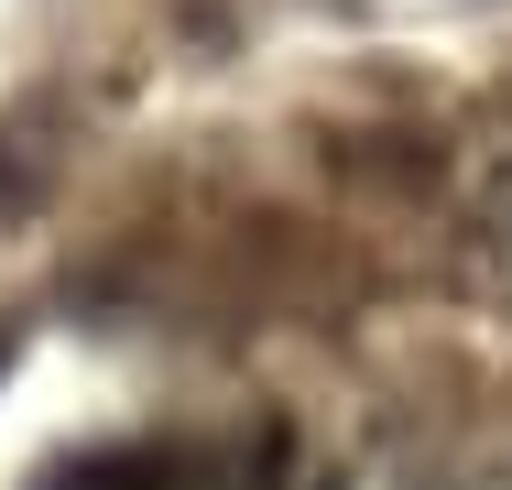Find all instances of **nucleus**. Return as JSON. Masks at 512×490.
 <instances>
[{"mask_svg": "<svg viewBox=\"0 0 512 490\" xmlns=\"http://www.w3.org/2000/svg\"><path fill=\"white\" fill-rule=\"evenodd\" d=\"M44 490H229V458H218V447H186V436H142V447L55 458Z\"/></svg>", "mask_w": 512, "mask_h": 490, "instance_id": "obj_1", "label": "nucleus"}, {"mask_svg": "<svg viewBox=\"0 0 512 490\" xmlns=\"http://www.w3.org/2000/svg\"><path fill=\"white\" fill-rule=\"evenodd\" d=\"M480 262H491V294L512 305V164L491 175V196H480Z\"/></svg>", "mask_w": 512, "mask_h": 490, "instance_id": "obj_2", "label": "nucleus"}]
</instances>
